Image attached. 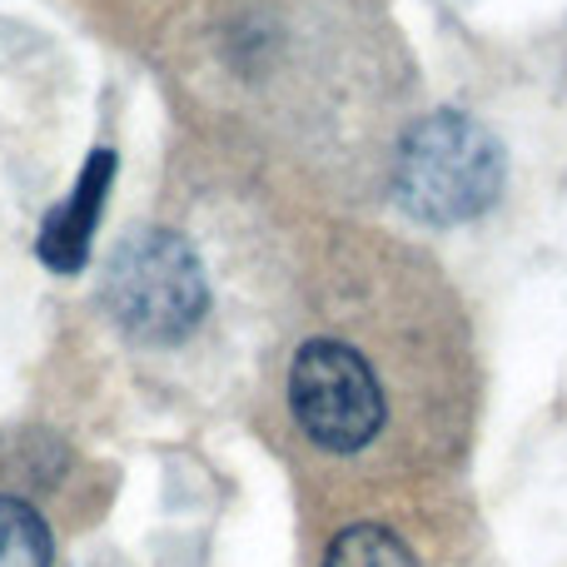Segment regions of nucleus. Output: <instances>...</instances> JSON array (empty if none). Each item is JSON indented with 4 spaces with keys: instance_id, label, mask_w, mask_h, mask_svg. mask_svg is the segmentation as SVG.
<instances>
[{
    "instance_id": "obj_4",
    "label": "nucleus",
    "mask_w": 567,
    "mask_h": 567,
    "mask_svg": "<svg viewBox=\"0 0 567 567\" xmlns=\"http://www.w3.org/2000/svg\"><path fill=\"white\" fill-rule=\"evenodd\" d=\"M110 175H115V155L110 150H95L80 169V185L65 205L50 209L45 229H40V259H45L55 275H80L90 255V239H95V225L105 215V195H110Z\"/></svg>"
},
{
    "instance_id": "obj_3",
    "label": "nucleus",
    "mask_w": 567,
    "mask_h": 567,
    "mask_svg": "<svg viewBox=\"0 0 567 567\" xmlns=\"http://www.w3.org/2000/svg\"><path fill=\"white\" fill-rule=\"evenodd\" d=\"M289 409L323 453H363L389 413L373 363L343 339H309L293 353Z\"/></svg>"
},
{
    "instance_id": "obj_2",
    "label": "nucleus",
    "mask_w": 567,
    "mask_h": 567,
    "mask_svg": "<svg viewBox=\"0 0 567 567\" xmlns=\"http://www.w3.org/2000/svg\"><path fill=\"white\" fill-rule=\"evenodd\" d=\"M105 309L130 339L179 343L209 309L199 255L175 229H135L105 265Z\"/></svg>"
},
{
    "instance_id": "obj_6",
    "label": "nucleus",
    "mask_w": 567,
    "mask_h": 567,
    "mask_svg": "<svg viewBox=\"0 0 567 567\" xmlns=\"http://www.w3.org/2000/svg\"><path fill=\"white\" fill-rule=\"evenodd\" d=\"M323 567H419V558L399 533L379 528V523H359V528H343L329 543Z\"/></svg>"
},
{
    "instance_id": "obj_5",
    "label": "nucleus",
    "mask_w": 567,
    "mask_h": 567,
    "mask_svg": "<svg viewBox=\"0 0 567 567\" xmlns=\"http://www.w3.org/2000/svg\"><path fill=\"white\" fill-rule=\"evenodd\" d=\"M50 563H55V543H50L45 518L30 503L0 493V567H50Z\"/></svg>"
},
{
    "instance_id": "obj_1",
    "label": "nucleus",
    "mask_w": 567,
    "mask_h": 567,
    "mask_svg": "<svg viewBox=\"0 0 567 567\" xmlns=\"http://www.w3.org/2000/svg\"><path fill=\"white\" fill-rule=\"evenodd\" d=\"M393 189L399 205L429 225L478 219L503 195V150L478 120L458 110L423 115L399 145Z\"/></svg>"
}]
</instances>
